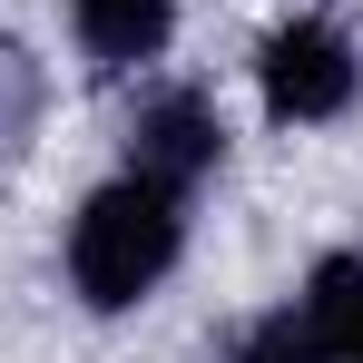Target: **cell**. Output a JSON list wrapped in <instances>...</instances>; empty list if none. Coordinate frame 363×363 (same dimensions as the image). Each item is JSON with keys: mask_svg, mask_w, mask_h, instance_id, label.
<instances>
[{"mask_svg": "<svg viewBox=\"0 0 363 363\" xmlns=\"http://www.w3.org/2000/svg\"><path fill=\"white\" fill-rule=\"evenodd\" d=\"M167 30H177V0H79V40H89L108 69L157 60V50H167Z\"/></svg>", "mask_w": 363, "mask_h": 363, "instance_id": "cell-4", "label": "cell"}, {"mask_svg": "<svg viewBox=\"0 0 363 363\" xmlns=\"http://www.w3.org/2000/svg\"><path fill=\"white\" fill-rule=\"evenodd\" d=\"M304 314H314V334H324L344 363H363V265H354V255H324V265H314Z\"/></svg>", "mask_w": 363, "mask_h": 363, "instance_id": "cell-5", "label": "cell"}, {"mask_svg": "<svg viewBox=\"0 0 363 363\" xmlns=\"http://www.w3.org/2000/svg\"><path fill=\"white\" fill-rule=\"evenodd\" d=\"M177 186L138 177L128 167L118 186H99L89 206H79V226H69V275H79V295L99 304V314H128L138 295H157V275L177 265Z\"/></svg>", "mask_w": 363, "mask_h": 363, "instance_id": "cell-1", "label": "cell"}, {"mask_svg": "<svg viewBox=\"0 0 363 363\" xmlns=\"http://www.w3.org/2000/svg\"><path fill=\"white\" fill-rule=\"evenodd\" d=\"M236 363H334V344L314 334V314H304V304H285V314H265V324L245 334Z\"/></svg>", "mask_w": 363, "mask_h": 363, "instance_id": "cell-6", "label": "cell"}, {"mask_svg": "<svg viewBox=\"0 0 363 363\" xmlns=\"http://www.w3.org/2000/svg\"><path fill=\"white\" fill-rule=\"evenodd\" d=\"M216 138H226L216 108H206L196 89H167V99H147V108H138V138H128V147H138V177L186 186V177H206V167H216Z\"/></svg>", "mask_w": 363, "mask_h": 363, "instance_id": "cell-3", "label": "cell"}, {"mask_svg": "<svg viewBox=\"0 0 363 363\" xmlns=\"http://www.w3.org/2000/svg\"><path fill=\"white\" fill-rule=\"evenodd\" d=\"M255 79H265V108H275V118L314 128V118H334V108L354 99V50H344L334 20H285V30L265 40Z\"/></svg>", "mask_w": 363, "mask_h": 363, "instance_id": "cell-2", "label": "cell"}]
</instances>
